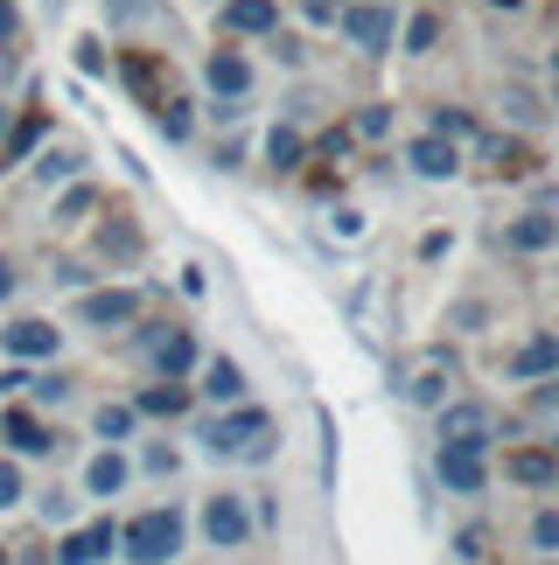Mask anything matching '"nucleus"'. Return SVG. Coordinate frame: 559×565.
I'll list each match as a JSON object with an SVG mask.
<instances>
[{"label":"nucleus","instance_id":"obj_1","mask_svg":"<svg viewBox=\"0 0 559 565\" xmlns=\"http://www.w3.org/2000/svg\"><path fill=\"white\" fill-rule=\"evenodd\" d=\"M119 545L134 552L140 565H161V558H176V552H182V516H176V510H140L134 524L119 531Z\"/></svg>","mask_w":559,"mask_h":565},{"label":"nucleus","instance_id":"obj_2","mask_svg":"<svg viewBox=\"0 0 559 565\" xmlns=\"http://www.w3.org/2000/svg\"><path fill=\"white\" fill-rule=\"evenodd\" d=\"M203 440L218 447V454H245V461H260V454H266V440H273V419H266L260 405H239L231 419H218V426H210Z\"/></svg>","mask_w":559,"mask_h":565},{"label":"nucleus","instance_id":"obj_3","mask_svg":"<svg viewBox=\"0 0 559 565\" xmlns=\"http://www.w3.org/2000/svg\"><path fill=\"white\" fill-rule=\"evenodd\" d=\"M489 433H497L489 405H476V398L441 405V447H489Z\"/></svg>","mask_w":559,"mask_h":565},{"label":"nucleus","instance_id":"obj_4","mask_svg":"<svg viewBox=\"0 0 559 565\" xmlns=\"http://www.w3.org/2000/svg\"><path fill=\"white\" fill-rule=\"evenodd\" d=\"M342 35H350L357 50H392V8H378V0L342 8Z\"/></svg>","mask_w":559,"mask_h":565},{"label":"nucleus","instance_id":"obj_5","mask_svg":"<svg viewBox=\"0 0 559 565\" xmlns=\"http://www.w3.org/2000/svg\"><path fill=\"white\" fill-rule=\"evenodd\" d=\"M203 531H210V545H218V552H239V545H245V531H252V516H245L239 495H210Z\"/></svg>","mask_w":559,"mask_h":565},{"label":"nucleus","instance_id":"obj_6","mask_svg":"<svg viewBox=\"0 0 559 565\" xmlns=\"http://www.w3.org/2000/svg\"><path fill=\"white\" fill-rule=\"evenodd\" d=\"M447 384H455V363L434 350V356H420L413 371H405V398L413 405H447Z\"/></svg>","mask_w":559,"mask_h":565},{"label":"nucleus","instance_id":"obj_7","mask_svg":"<svg viewBox=\"0 0 559 565\" xmlns=\"http://www.w3.org/2000/svg\"><path fill=\"white\" fill-rule=\"evenodd\" d=\"M441 482L455 489V495H476L489 482V468H483V447H441Z\"/></svg>","mask_w":559,"mask_h":565},{"label":"nucleus","instance_id":"obj_8","mask_svg":"<svg viewBox=\"0 0 559 565\" xmlns=\"http://www.w3.org/2000/svg\"><path fill=\"white\" fill-rule=\"evenodd\" d=\"M0 350L21 356V363L56 356V329H50V321H14V329H0Z\"/></svg>","mask_w":559,"mask_h":565},{"label":"nucleus","instance_id":"obj_9","mask_svg":"<svg viewBox=\"0 0 559 565\" xmlns=\"http://www.w3.org/2000/svg\"><path fill=\"white\" fill-rule=\"evenodd\" d=\"M113 552V524H92V531H71L56 545V565H92V558H105Z\"/></svg>","mask_w":559,"mask_h":565},{"label":"nucleus","instance_id":"obj_10","mask_svg":"<svg viewBox=\"0 0 559 565\" xmlns=\"http://www.w3.org/2000/svg\"><path fill=\"white\" fill-rule=\"evenodd\" d=\"M77 315L92 321V329H126V321L140 315V300H134V294H92V300H84Z\"/></svg>","mask_w":559,"mask_h":565},{"label":"nucleus","instance_id":"obj_11","mask_svg":"<svg viewBox=\"0 0 559 565\" xmlns=\"http://www.w3.org/2000/svg\"><path fill=\"white\" fill-rule=\"evenodd\" d=\"M413 168H420V175H434V182H447L462 168V154H455V140L426 134V140H413Z\"/></svg>","mask_w":559,"mask_h":565},{"label":"nucleus","instance_id":"obj_12","mask_svg":"<svg viewBox=\"0 0 559 565\" xmlns=\"http://www.w3.org/2000/svg\"><path fill=\"white\" fill-rule=\"evenodd\" d=\"M559 371V335H531L518 356H510V377H552Z\"/></svg>","mask_w":559,"mask_h":565},{"label":"nucleus","instance_id":"obj_13","mask_svg":"<svg viewBox=\"0 0 559 565\" xmlns=\"http://www.w3.org/2000/svg\"><path fill=\"white\" fill-rule=\"evenodd\" d=\"M273 21H280L273 0H231V8H224V29H231V35H266Z\"/></svg>","mask_w":559,"mask_h":565},{"label":"nucleus","instance_id":"obj_14","mask_svg":"<svg viewBox=\"0 0 559 565\" xmlns=\"http://www.w3.org/2000/svg\"><path fill=\"white\" fill-rule=\"evenodd\" d=\"M203 391H210L218 405H239V398H245V371H239L231 356H210V363H203Z\"/></svg>","mask_w":559,"mask_h":565},{"label":"nucleus","instance_id":"obj_15","mask_svg":"<svg viewBox=\"0 0 559 565\" xmlns=\"http://www.w3.org/2000/svg\"><path fill=\"white\" fill-rule=\"evenodd\" d=\"M504 475H510V482H525V489H546L552 475H559V461H552L546 447H525V454H510V461H504Z\"/></svg>","mask_w":559,"mask_h":565},{"label":"nucleus","instance_id":"obj_16","mask_svg":"<svg viewBox=\"0 0 559 565\" xmlns=\"http://www.w3.org/2000/svg\"><path fill=\"white\" fill-rule=\"evenodd\" d=\"M552 237H559V224H552V216H539V210H531V216H518V224L504 231V245H510V252H546Z\"/></svg>","mask_w":559,"mask_h":565},{"label":"nucleus","instance_id":"obj_17","mask_svg":"<svg viewBox=\"0 0 559 565\" xmlns=\"http://www.w3.org/2000/svg\"><path fill=\"white\" fill-rule=\"evenodd\" d=\"M210 84H218L224 98H239L245 84H252V63H245L239 50H218V56H210Z\"/></svg>","mask_w":559,"mask_h":565},{"label":"nucleus","instance_id":"obj_18","mask_svg":"<svg viewBox=\"0 0 559 565\" xmlns=\"http://www.w3.org/2000/svg\"><path fill=\"white\" fill-rule=\"evenodd\" d=\"M0 433H8L21 454H42V447H50V433L35 426V412H8V419H0Z\"/></svg>","mask_w":559,"mask_h":565},{"label":"nucleus","instance_id":"obj_19","mask_svg":"<svg viewBox=\"0 0 559 565\" xmlns=\"http://www.w3.org/2000/svg\"><path fill=\"white\" fill-rule=\"evenodd\" d=\"M182 405H189V391H182V384H155V391H140V412H155V419H176Z\"/></svg>","mask_w":559,"mask_h":565},{"label":"nucleus","instance_id":"obj_20","mask_svg":"<svg viewBox=\"0 0 559 565\" xmlns=\"http://www.w3.org/2000/svg\"><path fill=\"white\" fill-rule=\"evenodd\" d=\"M155 363H161L168 377H182L189 363H197V350H189V335H161V342H155Z\"/></svg>","mask_w":559,"mask_h":565},{"label":"nucleus","instance_id":"obj_21","mask_svg":"<svg viewBox=\"0 0 559 565\" xmlns=\"http://www.w3.org/2000/svg\"><path fill=\"white\" fill-rule=\"evenodd\" d=\"M84 482H92V495H119V482H126V461H119V454H98Z\"/></svg>","mask_w":559,"mask_h":565},{"label":"nucleus","instance_id":"obj_22","mask_svg":"<svg viewBox=\"0 0 559 565\" xmlns=\"http://www.w3.org/2000/svg\"><path fill=\"white\" fill-rule=\"evenodd\" d=\"M266 161H273V168H300V134H287V126H280V134L266 140Z\"/></svg>","mask_w":559,"mask_h":565},{"label":"nucleus","instance_id":"obj_23","mask_svg":"<svg viewBox=\"0 0 559 565\" xmlns=\"http://www.w3.org/2000/svg\"><path fill=\"white\" fill-rule=\"evenodd\" d=\"M155 119H161V134H168V140H189V105L161 98V105H155Z\"/></svg>","mask_w":559,"mask_h":565},{"label":"nucleus","instance_id":"obj_24","mask_svg":"<svg viewBox=\"0 0 559 565\" xmlns=\"http://www.w3.org/2000/svg\"><path fill=\"white\" fill-rule=\"evenodd\" d=\"M434 42H441V21L434 14H413V21H405V50H434Z\"/></svg>","mask_w":559,"mask_h":565},{"label":"nucleus","instance_id":"obj_25","mask_svg":"<svg viewBox=\"0 0 559 565\" xmlns=\"http://www.w3.org/2000/svg\"><path fill=\"white\" fill-rule=\"evenodd\" d=\"M98 433H105V440H126V433H134V405H105L98 412Z\"/></svg>","mask_w":559,"mask_h":565},{"label":"nucleus","instance_id":"obj_26","mask_svg":"<svg viewBox=\"0 0 559 565\" xmlns=\"http://www.w3.org/2000/svg\"><path fill=\"white\" fill-rule=\"evenodd\" d=\"M92 203H98V189H71L56 203V224H77V216H92Z\"/></svg>","mask_w":559,"mask_h":565},{"label":"nucleus","instance_id":"obj_27","mask_svg":"<svg viewBox=\"0 0 559 565\" xmlns=\"http://www.w3.org/2000/svg\"><path fill=\"white\" fill-rule=\"evenodd\" d=\"M434 134H441V140H462V134H476V119H468V113H447V105H441V113H434Z\"/></svg>","mask_w":559,"mask_h":565},{"label":"nucleus","instance_id":"obj_28","mask_svg":"<svg viewBox=\"0 0 559 565\" xmlns=\"http://www.w3.org/2000/svg\"><path fill=\"white\" fill-rule=\"evenodd\" d=\"M531 537H539V552H559V510H539V516H531Z\"/></svg>","mask_w":559,"mask_h":565},{"label":"nucleus","instance_id":"obj_29","mask_svg":"<svg viewBox=\"0 0 559 565\" xmlns=\"http://www.w3.org/2000/svg\"><path fill=\"white\" fill-rule=\"evenodd\" d=\"M8 503H21V468L0 461V510H8Z\"/></svg>","mask_w":559,"mask_h":565},{"label":"nucleus","instance_id":"obj_30","mask_svg":"<svg viewBox=\"0 0 559 565\" xmlns=\"http://www.w3.org/2000/svg\"><path fill=\"white\" fill-rule=\"evenodd\" d=\"M455 545H462V558H489V531L476 524V531H462V537H455Z\"/></svg>","mask_w":559,"mask_h":565},{"label":"nucleus","instance_id":"obj_31","mask_svg":"<svg viewBox=\"0 0 559 565\" xmlns=\"http://www.w3.org/2000/svg\"><path fill=\"white\" fill-rule=\"evenodd\" d=\"M14 35V0H0V42Z\"/></svg>","mask_w":559,"mask_h":565},{"label":"nucleus","instance_id":"obj_32","mask_svg":"<svg viewBox=\"0 0 559 565\" xmlns=\"http://www.w3.org/2000/svg\"><path fill=\"white\" fill-rule=\"evenodd\" d=\"M14 294V266H8V258H0V300H8Z\"/></svg>","mask_w":559,"mask_h":565},{"label":"nucleus","instance_id":"obj_33","mask_svg":"<svg viewBox=\"0 0 559 565\" xmlns=\"http://www.w3.org/2000/svg\"><path fill=\"white\" fill-rule=\"evenodd\" d=\"M489 8H504V14H510V8H525V0H489Z\"/></svg>","mask_w":559,"mask_h":565},{"label":"nucleus","instance_id":"obj_34","mask_svg":"<svg viewBox=\"0 0 559 565\" xmlns=\"http://www.w3.org/2000/svg\"><path fill=\"white\" fill-rule=\"evenodd\" d=\"M0 565H8V552H0Z\"/></svg>","mask_w":559,"mask_h":565},{"label":"nucleus","instance_id":"obj_35","mask_svg":"<svg viewBox=\"0 0 559 565\" xmlns=\"http://www.w3.org/2000/svg\"><path fill=\"white\" fill-rule=\"evenodd\" d=\"M552 63H559V56H552Z\"/></svg>","mask_w":559,"mask_h":565}]
</instances>
